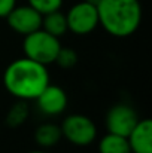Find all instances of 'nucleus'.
<instances>
[{
    "instance_id": "nucleus-1",
    "label": "nucleus",
    "mask_w": 152,
    "mask_h": 153,
    "mask_svg": "<svg viewBox=\"0 0 152 153\" xmlns=\"http://www.w3.org/2000/svg\"><path fill=\"white\" fill-rule=\"evenodd\" d=\"M3 85L15 98L30 101L49 85V71L46 65L22 56L6 67Z\"/></svg>"
},
{
    "instance_id": "nucleus-2",
    "label": "nucleus",
    "mask_w": 152,
    "mask_h": 153,
    "mask_svg": "<svg viewBox=\"0 0 152 153\" xmlns=\"http://www.w3.org/2000/svg\"><path fill=\"white\" fill-rule=\"evenodd\" d=\"M99 25L113 37H128L142 22L139 0H100L97 4Z\"/></svg>"
},
{
    "instance_id": "nucleus-3",
    "label": "nucleus",
    "mask_w": 152,
    "mask_h": 153,
    "mask_svg": "<svg viewBox=\"0 0 152 153\" xmlns=\"http://www.w3.org/2000/svg\"><path fill=\"white\" fill-rule=\"evenodd\" d=\"M60 48H61L60 37L52 36L42 28L24 36V42H22L24 56L36 62H40L43 65L52 64L55 61Z\"/></svg>"
},
{
    "instance_id": "nucleus-4",
    "label": "nucleus",
    "mask_w": 152,
    "mask_h": 153,
    "mask_svg": "<svg viewBox=\"0 0 152 153\" xmlns=\"http://www.w3.org/2000/svg\"><path fill=\"white\" fill-rule=\"evenodd\" d=\"M63 138L75 146H88L97 137V126L85 114H69L60 125Z\"/></svg>"
},
{
    "instance_id": "nucleus-5",
    "label": "nucleus",
    "mask_w": 152,
    "mask_h": 153,
    "mask_svg": "<svg viewBox=\"0 0 152 153\" xmlns=\"http://www.w3.org/2000/svg\"><path fill=\"white\" fill-rule=\"evenodd\" d=\"M67 30L76 36H87L99 27L97 6L88 1H79L73 4L66 13Z\"/></svg>"
},
{
    "instance_id": "nucleus-6",
    "label": "nucleus",
    "mask_w": 152,
    "mask_h": 153,
    "mask_svg": "<svg viewBox=\"0 0 152 153\" xmlns=\"http://www.w3.org/2000/svg\"><path fill=\"white\" fill-rule=\"evenodd\" d=\"M139 122L137 111L128 104H115L109 108L106 114V128L107 132L128 137L131 129Z\"/></svg>"
},
{
    "instance_id": "nucleus-7",
    "label": "nucleus",
    "mask_w": 152,
    "mask_h": 153,
    "mask_svg": "<svg viewBox=\"0 0 152 153\" xmlns=\"http://www.w3.org/2000/svg\"><path fill=\"white\" fill-rule=\"evenodd\" d=\"M6 21L16 34L27 36L42 27V13H39L30 4H15V7L6 15Z\"/></svg>"
},
{
    "instance_id": "nucleus-8",
    "label": "nucleus",
    "mask_w": 152,
    "mask_h": 153,
    "mask_svg": "<svg viewBox=\"0 0 152 153\" xmlns=\"http://www.w3.org/2000/svg\"><path fill=\"white\" fill-rule=\"evenodd\" d=\"M37 108L46 116L61 114L67 107V94L61 86L48 85L36 98Z\"/></svg>"
},
{
    "instance_id": "nucleus-9",
    "label": "nucleus",
    "mask_w": 152,
    "mask_h": 153,
    "mask_svg": "<svg viewBox=\"0 0 152 153\" xmlns=\"http://www.w3.org/2000/svg\"><path fill=\"white\" fill-rule=\"evenodd\" d=\"M131 153H152V122L151 119H139L136 126L127 137Z\"/></svg>"
},
{
    "instance_id": "nucleus-10",
    "label": "nucleus",
    "mask_w": 152,
    "mask_h": 153,
    "mask_svg": "<svg viewBox=\"0 0 152 153\" xmlns=\"http://www.w3.org/2000/svg\"><path fill=\"white\" fill-rule=\"evenodd\" d=\"M63 138V134H61V128L60 125L57 123H42L36 128L34 131V140L36 143L43 147V149H48V147H52L55 146L60 140Z\"/></svg>"
},
{
    "instance_id": "nucleus-11",
    "label": "nucleus",
    "mask_w": 152,
    "mask_h": 153,
    "mask_svg": "<svg viewBox=\"0 0 152 153\" xmlns=\"http://www.w3.org/2000/svg\"><path fill=\"white\" fill-rule=\"evenodd\" d=\"M40 28L55 37H61L63 34H66V31H69L66 15L60 10H54V12L42 15V27Z\"/></svg>"
},
{
    "instance_id": "nucleus-12",
    "label": "nucleus",
    "mask_w": 152,
    "mask_h": 153,
    "mask_svg": "<svg viewBox=\"0 0 152 153\" xmlns=\"http://www.w3.org/2000/svg\"><path fill=\"white\" fill-rule=\"evenodd\" d=\"M99 153H131L127 137L107 132L99 141Z\"/></svg>"
},
{
    "instance_id": "nucleus-13",
    "label": "nucleus",
    "mask_w": 152,
    "mask_h": 153,
    "mask_svg": "<svg viewBox=\"0 0 152 153\" xmlns=\"http://www.w3.org/2000/svg\"><path fill=\"white\" fill-rule=\"evenodd\" d=\"M27 117H28V104L24 100H19L9 108L6 114V125L9 128H18L27 120Z\"/></svg>"
},
{
    "instance_id": "nucleus-14",
    "label": "nucleus",
    "mask_w": 152,
    "mask_h": 153,
    "mask_svg": "<svg viewBox=\"0 0 152 153\" xmlns=\"http://www.w3.org/2000/svg\"><path fill=\"white\" fill-rule=\"evenodd\" d=\"M58 67L64 68V70H69V68H73L76 64H78V52L72 48H60L58 55L54 61Z\"/></svg>"
},
{
    "instance_id": "nucleus-15",
    "label": "nucleus",
    "mask_w": 152,
    "mask_h": 153,
    "mask_svg": "<svg viewBox=\"0 0 152 153\" xmlns=\"http://www.w3.org/2000/svg\"><path fill=\"white\" fill-rule=\"evenodd\" d=\"M27 1L31 7H34L42 15L54 10H60L63 6V0H27Z\"/></svg>"
},
{
    "instance_id": "nucleus-16",
    "label": "nucleus",
    "mask_w": 152,
    "mask_h": 153,
    "mask_svg": "<svg viewBox=\"0 0 152 153\" xmlns=\"http://www.w3.org/2000/svg\"><path fill=\"white\" fill-rule=\"evenodd\" d=\"M16 0H0V18H6V15L15 7Z\"/></svg>"
},
{
    "instance_id": "nucleus-17",
    "label": "nucleus",
    "mask_w": 152,
    "mask_h": 153,
    "mask_svg": "<svg viewBox=\"0 0 152 153\" xmlns=\"http://www.w3.org/2000/svg\"><path fill=\"white\" fill-rule=\"evenodd\" d=\"M85 1H88V3H91V4H96V6L100 3V0H85Z\"/></svg>"
},
{
    "instance_id": "nucleus-18",
    "label": "nucleus",
    "mask_w": 152,
    "mask_h": 153,
    "mask_svg": "<svg viewBox=\"0 0 152 153\" xmlns=\"http://www.w3.org/2000/svg\"><path fill=\"white\" fill-rule=\"evenodd\" d=\"M28 153H48V152H43V150H33V152H28Z\"/></svg>"
}]
</instances>
